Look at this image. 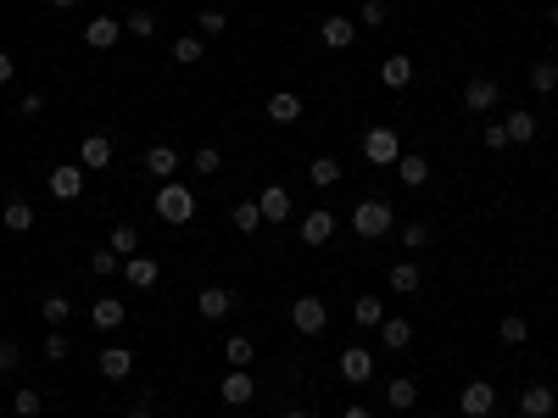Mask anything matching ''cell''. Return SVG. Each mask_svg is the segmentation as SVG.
Wrapping results in <instances>:
<instances>
[{
	"instance_id": "cell-41",
	"label": "cell",
	"mask_w": 558,
	"mask_h": 418,
	"mask_svg": "<svg viewBox=\"0 0 558 418\" xmlns=\"http://www.w3.org/2000/svg\"><path fill=\"white\" fill-rule=\"evenodd\" d=\"M385 17H391V6H385V0H363V12H358V23H363V28H380V23H385Z\"/></svg>"
},
{
	"instance_id": "cell-37",
	"label": "cell",
	"mask_w": 558,
	"mask_h": 418,
	"mask_svg": "<svg viewBox=\"0 0 558 418\" xmlns=\"http://www.w3.org/2000/svg\"><path fill=\"white\" fill-rule=\"evenodd\" d=\"M68 312H73V301H68V296H45V301H39V318H45L51 329L68 324Z\"/></svg>"
},
{
	"instance_id": "cell-23",
	"label": "cell",
	"mask_w": 558,
	"mask_h": 418,
	"mask_svg": "<svg viewBox=\"0 0 558 418\" xmlns=\"http://www.w3.org/2000/svg\"><path fill=\"white\" fill-rule=\"evenodd\" d=\"M268 117H274V123H296L302 117V95L296 90H274V95H268Z\"/></svg>"
},
{
	"instance_id": "cell-51",
	"label": "cell",
	"mask_w": 558,
	"mask_h": 418,
	"mask_svg": "<svg viewBox=\"0 0 558 418\" xmlns=\"http://www.w3.org/2000/svg\"><path fill=\"white\" fill-rule=\"evenodd\" d=\"M341 418H375V413H368V407H346Z\"/></svg>"
},
{
	"instance_id": "cell-38",
	"label": "cell",
	"mask_w": 558,
	"mask_h": 418,
	"mask_svg": "<svg viewBox=\"0 0 558 418\" xmlns=\"http://www.w3.org/2000/svg\"><path fill=\"white\" fill-rule=\"evenodd\" d=\"M530 90H536V95L558 90V61H536V68H530Z\"/></svg>"
},
{
	"instance_id": "cell-54",
	"label": "cell",
	"mask_w": 558,
	"mask_h": 418,
	"mask_svg": "<svg viewBox=\"0 0 558 418\" xmlns=\"http://www.w3.org/2000/svg\"><path fill=\"white\" fill-rule=\"evenodd\" d=\"M285 418H313V413H285Z\"/></svg>"
},
{
	"instance_id": "cell-3",
	"label": "cell",
	"mask_w": 558,
	"mask_h": 418,
	"mask_svg": "<svg viewBox=\"0 0 558 418\" xmlns=\"http://www.w3.org/2000/svg\"><path fill=\"white\" fill-rule=\"evenodd\" d=\"M363 157L375 162V167H397V157H402L397 129H385V123H380V129H368V134H363Z\"/></svg>"
},
{
	"instance_id": "cell-29",
	"label": "cell",
	"mask_w": 558,
	"mask_h": 418,
	"mask_svg": "<svg viewBox=\"0 0 558 418\" xmlns=\"http://www.w3.org/2000/svg\"><path fill=\"white\" fill-rule=\"evenodd\" d=\"M497 341H503V346H525V341H530V324L520 318V312H503V324H497Z\"/></svg>"
},
{
	"instance_id": "cell-19",
	"label": "cell",
	"mask_w": 558,
	"mask_h": 418,
	"mask_svg": "<svg viewBox=\"0 0 558 418\" xmlns=\"http://www.w3.org/2000/svg\"><path fill=\"white\" fill-rule=\"evenodd\" d=\"M319 39H324L329 51H346V45H352V39H358V23H352V17H324Z\"/></svg>"
},
{
	"instance_id": "cell-17",
	"label": "cell",
	"mask_w": 558,
	"mask_h": 418,
	"mask_svg": "<svg viewBox=\"0 0 558 418\" xmlns=\"http://www.w3.org/2000/svg\"><path fill=\"white\" fill-rule=\"evenodd\" d=\"M336 240V213H307L302 218V245H329Z\"/></svg>"
},
{
	"instance_id": "cell-6",
	"label": "cell",
	"mask_w": 558,
	"mask_h": 418,
	"mask_svg": "<svg viewBox=\"0 0 558 418\" xmlns=\"http://www.w3.org/2000/svg\"><path fill=\"white\" fill-rule=\"evenodd\" d=\"M341 380L346 385H368V380H375V351H368V346H346L341 351Z\"/></svg>"
},
{
	"instance_id": "cell-34",
	"label": "cell",
	"mask_w": 558,
	"mask_h": 418,
	"mask_svg": "<svg viewBox=\"0 0 558 418\" xmlns=\"http://www.w3.org/2000/svg\"><path fill=\"white\" fill-rule=\"evenodd\" d=\"M235 229H240V235H257V229H263V206L257 201H235Z\"/></svg>"
},
{
	"instance_id": "cell-33",
	"label": "cell",
	"mask_w": 558,
	"mask_h": 418,
	"mask_svg": "<svg viewBox=\"0 0 558 418\" xmlns=\"http://www.w3.org/2000/svg\"><path fill=\"white\" fill-rule=\"evenodd\" d=\"M107 245L117 251V257H140V229H134V223H117Z\"/></svg>"
},
{
	"instance_id": "cell-15",
	"label": "cell",
	"mask_w": 558,
	"mask_h": 418,
	"mask_svg": "<svg viewBox=\"0 0 558 418\" xmlns=\"http://www.w3.org/2000/svg\"><path fill=\"white\" fill-rule=\"evenodd\" d=\"M257 206H263V223H285L291 218V190H285V184H268L257 196Z\"/></svg>"
},
{
	"instance_id": "cell-14",
	"label": "cell",
	"mask_w": 558,
	"mask_h": 418,
	"mask_svg": "<svg viewBox=\"0 0 558 418\" xmlns=\"http://www.w3.org/2000/svg\"><path fill=\"white\" fill-rule=\"evenodd\" d=\"M117 39H123V23H112V17H90L85 23V45L90 51H112Z\"/></svg>"
},
{
	"instance_id": "cell-49",
	"label": "cell",
	"mask_w": 558,
	"mask_h": 418,
	"mask_svg": "<svg viewBox=\"0 0 558 418\" xmlns=\"http://www.w3.org/2000/svg\"><path fill=\"white\" fill-rule=\"evenodd\" d=\"M123 418H157V413H151L146 402H134V407H129V413H123Z\"/></svg>"
},
{
	"instance_id": "cell-13",
	"label": "cell",
	"mask_w": 558,
	"mask_h": 418,
	"mask_svg": "<svg viewBox=\"0 0 558 418\" xmlns=\"http://www.w3.org/2000/svg\"><path fill=\"white\" fill-rule=\"evenodd\" d=\"M129 374H134L129 346H101V380H129Z\"/></svg>"
},
{
	"instance_id": "cell-8",
	"label": "cell",
	"mask_w": 558,
	"mask_h": 418,
	"mask_svg": "<svg viewBox=\"0 0 558 418\" xmlns=\"http://www.w3.org/2000/svg\"><path fill=\"white\" fill-rule=\"evenodd\" d=\"M497 95H503V84L486 78V73L464 84V107H469V112H491V107H497Z\"/></svg>"
},
{
	"instance_id": "cell-20",
	"label": "cell",
	"mask_w": 558,
	"mask_h": 418,
	"mask_svg": "<svg viewBox=\"0 0 558 418\" xmlns=\"http://www.w3.org/2000/svg\"><path fill=\"white\" fill-rule=\"evenodd\" d=\"M146 173L168 184L179 173V151H174V145H151V151H146Z\"/></svg>"
},
{
	"instance_id": "cell-22",
	"label": "cell",
	"mask_w": 558,
	"mask_h": 418,
	"mask_svg": "<svg viewBox=\"0 0 558 418\" xmlns=\"http://www.w3.org/2000/svg\"><path fill=\"white\" fill-rule=\"evenodd\" d=\"M385 285L397 290V296H413V290L425 285V274H419V262H391V274H385Z\"/></svg>"
},
{
	"instance_id": "cell-18",
	"label": "cell",
	"mask_w": 558,
	"mask_h": 418,
	"mask_svg": "<svg viewBox=\"0 0 558 418\" xmlns=\"http://www.w3.org/2000/svg\"><path fill=\"white\" fill-rule=\"evenodd\" d=\"M123 318H129V307H123L117 296H101V301L90 307V324H95L101 334H107V329H123Z\"/></svg>"
},
{
	"instance_id": "cell-45",
	"label": "cell",
	"mask_w": 558,
	"mask_h": 418,
	"mask_svg": "<svg viewBox=\"0 0 558 418\" xmlns=\"http://www.w3.org/2000/svg\"><path fill=\"white\" fill-rule=\"evenodd\" d=\"M123 34H140V39H151V34H157V17H151V12H134L129 23H123Z\"/></svg>"
},
{
	"instance_id": "cell-25",
	"label": "cell",
	"mask_w": 558,
	"mask_h": 418,
	"mask_svg": "<svg viewBox=\"0 0 558 418\" xmlns=\"http://www.w3.org/2000/svg\"><path fill=\"white\" fill-rule=\"evenodd\" d=\"M352 324L380 329V324H385V301H380V296H358V301H352Z\"/></svg>"
},
{
	"instance_id": "cell-27",
	"label": "cell",
	"mask_w": 558,
	"mask_h": 418,
	"mask_svg": "<svg viewBox=\"0 0 558 418\" xmlns=\"http://www.w3.org/2000/svg\"><path fill=\"white\" fill-rule=\"evenodd\" d=\"M503 129H508V145H530V140H536V117H530V112H508Z\"/></svg>"
},
{
	"instance_id": "cell-50",
	"label": "cell",
	"mask_w": 558,
	"mask_h": 418,
	"mask_svg": "<svg viewBox=\"0 0 558 418\" xmlns=\"http://www.w3.org/2000/svg\"><path fill=\"white\" fill-rule=\"evenodd\" d=\"M0 84H12V56L0 51Z\"/></svg>"
},
{
	"instance_id": "cell-5",
	"label": "cell",
	"mask_w": 558,
	"mask_h": 418,
	"mask_svg": "<svg viewBox=\"0 0 558 418\" xmlns=\"http://www.w3.org/2000/svg\"><path fill=\"white\" fill-rule=\"evenodd\" d=\"M491 407H497V385L469 380V385L458 390V413H464V418H491Z\"/></svg>"
},
{
	"instance_id": "cell-42",
	"label": "cell",
	"mask_w": 558,
	"mask_h": 418,
	"mask_svg": "<svg viewBox=\"0 0 558 418\" xmlns=\"http://www.w3.org/2000/svg\"><path fill=\"white\" fill-rule=\"evenodd\" d=\"M68 351H73V341H68L61 329H51V334H45V358H51V363H68Z\"/></svg>"
},
{
	"instance_id": "cell-30",
	"label": "cell",
	"mask_w": 558,
	"mask_h": 418,
	"mask_svg": "<svg viewBox=\"0 0 558 418\" xmlns=\"http://www.w3.org/2000/svg\"><path fill=\"white\" fill-rule=\"evenodd\" d=\"M385 402H391V407H397V413H408L413 402H419V385H413V380H408V374H402V380H391V385H385Z\"/></svg>"
},
{
	"instance_id": "cell-47",
	"label": "cell",
	"mask_w": 558,
	"mask_h": 418,
	"mask_svg": "<svg viewBox=\"0 0 558 418\" xmlns=\"http://www.w3.org/2000/svg\"><path fill=\"white\" fill-rule=\"evenodd\" d=\"M486 151H503V145H508V129H503V123H486Z\"/></svg>"
},
{
	"instance_id": "cell-2",
	"label": "cell",
	"mask_w": 558,
	"mask_h": 418,
	"mask_svg": "<svg viewBox=\"0 0 558 418\" xmlns=\"http://www.w3.org/2000/svg\"><path fill=\"white\" fill-rule=\"evenodd\" d=\"M352 229L363 240H385L391 229H397V213H391V201H358L352 206Z\"/></svg>"
},
{
	"instance_id": "cell-26",
	"label": "cell",
	"mask_w": 558,
	"mask_h": 418,
	"mask_svg": "<svg viewBox=\"0 0 558 418\" xmlns=\"http://www.w3.org/2000/svg\"><path fill=\"white\" fill-rule=\"evenodd\" d=\"M252 358H257V346L246 341V334H230V341H223V363L230 368H252Z\"/></svg>"
},
{
	"instance_id": "cell-36",
	"label": "cell",
	"mask_w": 558,
	"mask_h": 418,
	"mask_svg": "<svg viewBox=\"0 0 558 418\" xmlns=\"http://www.w3.org/2000/svg\"><path fill=\"white\" fill-rule=\"evenodd\" d=\"M307 179H313L319 190H329V184H341V162L336 157H319L313 167H307Z\"/></svg>"
},
{
	"instance_id": "cell-24",
	"label": "cell",
	"mask_w": 558,
	"mask_h": 418,
	"mask_svg": "<svg viewBox=\"0 0 558 418\" xmlns=\"http://www.w3.org/2000/svg\"><path fill=\"white\" fill-rule=\"evenodd\" d=\"M397 179L408 184V190H419V184H430V162L413 151V157H397Z\"/></svg>"
},
{
	"instance_id": "cell-9",
	"label": "cell",
	"mask_w": 558,
	"mask_h": 418,
	"mask_svg": "<svg viewBox=\"0 0 558 418\" xmlns=\"http://www.w3.org/2000/svg\"><path fill=\"white\" fill-rule=\"evenodd\" d=\"M230 307H235V290H223V285H206L201 296H196V312L206 324H218V318H230Z\"/></svg>"
},
{
	"instance_id": "cell-46",
	"label": "cell",
	"mask_w": 558,
	"mask_h": 418,
	"mask_svg": "<svg viewBox=\"0 0 558 418\" xmlns=\"http://www.w3.org/2000/svg\"><path fill=\"white\" fill-rule=\"evenodd\" d=\"M17 363H23V351H17V341H0V374H17Z\"/></svg>"
},
{
	"instance_id": "cell-53",
	"label": "cell",
	"mask_w": 558,
	"mask_h": 418,
	"mask_svg": "<svg viewBox=\"0 0 558 418\" xmlns=\"http://www.w3.org/2000/svg\"><path fill=\"white\" fill-rule=\"evenodd\" d=\"M51 6H56V12H68V6H78V0H51Z\"/></svg>"
},
{
	"instance_id": "cell-16",
	"label": "cell",
	"mask_w": 558,
	"mask_h": 418,
	"mask_svg": "<svg viewBox=\"0 0 558 418\" xmlns=\"http://www.w3.org/2000/svg\"><path fill=\"white\" fill-rule=\"evenodd\" d=\"M553 407H558V396H553L547 385H525V390H520V413H525V418H553Z\"/></svg>"
},
{
	"instance_id": "cell-11",
	"label": "cell",
	"mask_w": 558,
	"mask_h": 418,
	"mask_svg": "<svg viewBox=\"0 0 558 418\" xmlns=\"http://www.w3.org/2000/svg\"><path fill=\"white\" fill-rule=\"evenodd\" d=\"M123 279H129L134 290H157L162 262H157V257H123Z\"/></svg>"
},
{
	"instance_id": "cell-31",
	"label": "cell",
	"mask_w": 558,
	"mask_h": 418,
	"mask_svg": "<svg viewBox=\"0 0 558 418\" xmlns=\"http://www.w3.org/2000/svg\"><path fill=\"white\" fill-rule=\"evenodd\" d=\"M206 56V45H201V34H179L174 39V61H179V68H196V61Z\"/></svg>"
},
{
	"instance_id": "cell-39",
	"label": "cell",
	"mask_w": 558,
	"mask_h": 418,
	"mask_svg": "<svg viewBox=\"0 0 558 418\" xmlns=\"http://www.w3.org/2000/svg\"><path fill=\"white\" fill-rule=\"evenodd\" d=\"M12 413L17 418H39V413H45V396H39V390H17L12 396Z\"/></svg>"
},
{
	"instance_id": "cell-44",
	"label": "cell",
	"mask_w": 558,
	"mask_h": 418,
	"mask_svg": "<svg viewBox=\"0 0 558 418\" xmlns=\"http://www.w3.org/2000/svg\"><path fill=\"white\" fill-rule=\"evenodd\" d=\"M196 28H201V34H223V28H230V17H223L218 6H206V12L196 17Z\"/></svg>"
},
{
	"instance_id": "cell-43",
	"label": "cell",
	"mask_w": 558,
	"mask_h": 418,
	"mask_svg": "<svg viewBox=\"0 0 558 418\" xmlns=\"http://www.w3.org/2000/svg\"><path fill=\"white\" fill-rule=\"evenodd\" d=\"M402 245L408 251H425L430 245V223H402Z\"/></svg>"
},
{
	"instance_id": "cell-52",
	"label": "cell",
	"mask_w": 558,
	"mask_h": 418,
	"mask_svg": "<svg viewBox=\"0 0 558 418\" xmlns=\"http://www.w3.org/2000/svg\"><path fill=\"white\" fill-rule=\"evenodd\" d=\"M547 28H558V6H547Z\"/></svg>"
},
{
	"instance_id": "cell-12",
	"label": "cell",
	"mask_w": 558,
	"mask_h": 418,
	"mask_svg": "<svg viewBox=\"0 0 558 418\" xmlns=\"http://www.w3.org/2000/svg\"><path fill=\"white\" fill-rule=\"evenodd\" d=\"M78 167H85V173L90 167H112V140L107 134H85L78 140Z\"/></svg>"
},
{
	"instance_id": "cell-1",
	"label": "cell",
	"mask_w": 558,
	"mask_h": 418,
	"mask_svg": "<svg viewBox=\"0 0 558 418\" xmlns=\"http://www.w3.org/2000/svg\"><path fill=\"white\" fill-rule=\"evenodd\" d=\"M151 213H157L162 223H174V229H179V223H190V218H196V196H190V184H174V179H168V184L157 190Z\"/></svg>"
},
{
	"instance_id": "cell-21",
	"label": "cell",
	"mask_w": 558,
	"mask_h": 418,
	"mask_svg": "<svg viewBox=\"0 0 558 418\" xmlns=\"http://www.w3.org/2000/svg\"><path fill=\"white\" fill-rule=\"evenodd\" d=\"M380 84H385V90H408V84H413V56H385V68H380Z\"/></svg>"
},
{
	"instance_id": "cell-7",
	"label": "cell",
	"mask_w": 558,
	"mask_h": 418,
	"mask_svg": "<svg viewBox=\"0 0 558 418\" xmlns=\"http://www.w3.org/2000/svg\"><path fill=\"white\" fill-rule=\"evenodd\" d=\"M218 396H223V402H230V407H246V402H252V396H257V380H252V374H246V368H230V374H223V380H218Z\"/></svg>"
},
{
	"instance_id": "cell-4",
	"label": "cell",
	"mask_w": 558,
	"mask_h": 418,
	"mask_svg": "<svg viewBox=\"0 0 558 418\" xmlns=\"http://www.w3.org/2000/svg\"><path fill=\"white\" fill-rule=\"evenodd\" d=\"M291 324H296L302 334H324V329H329V307H324V296H296V301H291Z\"/></svg>"
},
{
	"instance_id": "cell-28",
	"label": "cell",
	"mask_w": 558,
	"mask_h": 418,
	"mask_svg": "<svg viewBox=\"0 0 558 418\" xmlns=\"http://www.w3.org/2000/svg\"><path fill=\"white\" fill-rule=\"evenodd\" d=\"M0 223H6L12 235H28V229H34V206H28V201H6V213H0Z\"/></svg>"
},
{
	"instance_id": "cell-40",
	"label": "cell",
	"mask_w": 558,
	"mask_h": 418,
	"mask_svg": "<svg viewBox=\"0 0 558 418\" xmlns=\"http://www.w3.org/2000/svg\"><path fill=\"white\" fill-rule=\"evenodd\" d=\"M190 167H196V173H201V179H213V173H218V167H223V151H218V145H201V151L190 157Z\"/></svg>"
},
{
	"instance_id": "cell-10",
	"label": "cell",
	"mask_w": 558,
	"mask_h": 418,
	"mask_svg": "<svg viewBox=\"0 0 558 418\" xmlns=\"http://www.w3.org/2000/svg\"><path fill=\"white\" fill-rule=\"evenodd\" d=\"M51 196L56 201H78V196H85V167H51Z\"/></svg>"
},
{
	"instance_id": "cell-35",
	"label": "cell",
	"mask_w": 558,
	"mask_h": 418,
	"mask_svg": "<svg viewBox=\"0 0 558 418\" xmlns=\"http://www.w3.org/2000/svg\"><path fill=\"white\" fill-rule=\"evenodd\" d=\"M90 274H95V279H112V274H123V257H117L112 245H101L95 257H90Z\"/></svg>"
},
{
	"instance_id": "cell-48",
	"label": "cell",
	"mask_w": 558,
	"mask_h": 418,
	"mask_svg": "<svg viewBox=\"0 0 558 418\" xmlns=\"http://www.w3.org/2000/svg\"><path fill=\"white\" fill-rule=\"evenodd\" d=\"M45 112V95H23V117H39Z\"/></svg>"
},
{
	"instance_id": "cell-32",
	"label": "cell",
	"mask_w": 558,
	"mask_h": 418,
	"mask_svg": "<svg viewBox=\"0 0 558 418\" xmlns=\"http://www.w3.org/2000/svg\"><path fill=\"white\" fill-rule=\"evenodd\" d=\"M380 341H385L391 351H408V341H413V324H408V318H385V324H380Z\"/></svg>"
}]
</instances>
